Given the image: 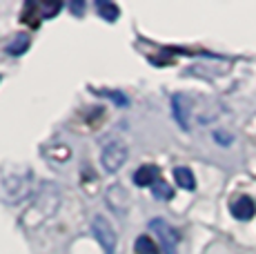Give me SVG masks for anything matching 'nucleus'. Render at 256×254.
I'll list each match as a JSON object with an SVG mask.
<instances>
[{"label": "nucleus", "instance_id": "obj_1", "mask_svg": "<svg viewBox=\"0 0 256 254\" xmlns=\"http://www.w3.org/2000/svg\"><path fill=\"white\" fill-rule=\"evenodd\" d=\"M58 205H60V192L56 185H45L40 192L36 194V198L27 208V212L20 216V226L27 232H34L40 226H45L49 218L56 214Z\"/></svg>", "mask_w": 256, "mask_h": 254}, {"label": "nucleus", "instance_id": "obj_11", "mask_svg": "<svg viewBox=\"0 0 256 254\" xmlns=\"http://www.w3.org/2000/svg\"><path fill=\"white\" fill-rule=\"evenodd\" d=\"M134 250H136V254H158V248H156V243L152 241L150 236H145V234L136 238Z\"/></svg>", "mask_w": 256, "mask_h": 254}, {"label": "nucleus", "instance_id": "obj_3", "mask_svg": "<svg viewBox=\"0 0 256 254\" xmlns=\"http://www.w3.org/2000/svg\"><path fill=\"white\" fill-rule=\"evenodd\" d=\"M92 232H94V236H96V241L102 246L105 254H114L116 252L118 236H116L114 228H112V223L107 221L102 214H98V216L92 218Z\"/></svg>", "mask_w": 256, "mask_h": 254}, {"label": "nucleus", "instance_id": "obj_4", "mask_svg": "<svg viewBox=\"0 0 256 254\" xmlns=\"http://www.w3.org/2000/svg\"><path fill=\"white\" fill-rule=\"evenodd\" d=\"M32 180H34V174L29 172L27 168H24L22 174L4 178V192L9 194V201H14V203L22 201V198L29 194V190H32Z\"/></svg>", "mask_w": 256, "mask_h": 254}, {"label": "nucleus", "instance_id": "obj_5", "mask_svg": "<svg viewBox=\"0 0 256 254\" xmlns=\"http://www.w3.org/2000/svg\"><path fill=\"white\" fill-rule=\"evenodd\" d=\"M105 203L107 208L112 210L114 214L118 216H125L127 212H130L132 208V198H130V192H127L122 185H110V188L105 190Z\"/></svg>", "mask_w": 256, "mask_h": 254}, {"label": "nucleus", "instance_id": "obj_7", "mask_svg": "<svg viewBox=\"0 0 256 254\" xmlns=\"http://www.w3.org/2000/svg\"><path fill=\"white\" fill-rule=\"evenodd\" d=\"M232 214L238 221H250V218H254L256 214V203L252 201L250 196H238L234 198L232 203Z\"/></svg>", "mask_w": 256, "mask_h": 254}, {"label": "nucleus", "instance_id": "obj_12", "mask_svg": "<svg viewBox=\"0 0 256 254\" xmlns=\"http://www.w3.org/2000/svg\"><path fill=\"white\" fill-rule=\"evenodd\" d=\"M96 9H98V14H100L105 20H110V22H114L118 18V14H120V9H118L114 2H98Z\"/></svg>", "mask_w": 256, "mask_h": 254}, {"label": "nucleus", "instance_id": "obj_9", "mask_svg": "<svg viewBox=\"0 0 256 254\" xmlns=\"http://www.w3.org/2000/svg\"><path fill=\"white\" fill-rule=\"evenodd\" d=\"M42 154L49 156V160H54V163H56V165H62V163H67V160H70L72 150L67 148V145L52 143V145H49V148L42 150Z\"/></svg>", "mask_w": 256, "mask_h": 254}, {"label": "nucleus", "instance_id": "obj_15", "mask_svg": "<svg viewBox=\"0 0 256 254\" xmlns=\"http://www.w3.org/2000/svg\"><path fill=\"white\" fill-rule=\"evenodd\" d=\"M27 45H29V38L24 36V34H18L16 42H12V45H9V54H14V56H20V54L27 50Z\"/></svg>", "mask_w": 256, "mask_h": 254}, {"label": "nucleus", "instance_id": "obj_8", "mask_svg": "<svg viewBox=\"0 0 256 254\" xmlns=\"http://www.w3.org/2000/svg\"><path fill=\"white\" fill-rule=\"evenodd\" d=\"M158 178H160V170L156 168V165H140L134 172V183L138 185V188H150V185H154Z\"/></svg>", "mask_w": 256, "mask_h": 254}, {"label": "nucleus", "instance_id": "obj_10", "mask_svg": "<svg viewBox=\"0 0 256 254\" xmlns=\"http://www.w3.org/2000/svg\"><path fill=\"white\" fill-rule=\"evenodd\" d=\"M174 180H176V183H178L183 190H194V188H196L194 174H192V170H187V168H176V170H174Z\"/></svg>", "mask_w": 256, "mask_h": 254}, {"label": "nucleus", "instance_id": "obj_6", "mask_svg": "<svg viewBox=\"0 0 256 254\" xmlns=\"http://www.w3.org/2000/svg\"><path fill=\"white\" fill-rule=\"evenodd\" d=\"M150 228L154 230L156 236H158L163 252L165 254H176V248H178V234H176V230L172 228L167 221H163V218H154V221L150 223Z\"/></svg>", "mask_w": 256, "mask_h": 254}, {"label": "nucleus", "instance_id": "obj_14", "mask_svg": "<svg viewBox=\"0 0 256 254\" xmlns=\"http://www.w3.org/2000/svg\"><path fill=\"white\" fill-rule=\"evenodd\" d=\"M152 188H154V196L160 198V201H167V198H172V188L165 183L163 178H158L154 185H152Z\"/></svg>", "mask_w": 256, "mask_h": 254}, {"label": "nucleus", "instance_id": "obj_13", "mask_svg": "<svg viewBox=\"0 0 256 254\" xmlns=\"http://www.w3.org/2000/svg\"><path fill=\"white\" fill-rule=\"evenodd\" d=\"M38 4H34V2H27L24 4V12H22V22L24 25H32V27H36L38 25Z\"/></svg>", "mask_w": 256, "mask_h": 254}, {"label": "nucleus", "instance_id": "obj_2", "mask_svg": "<svg viewBox=\"0 0 256 254\" xmlns=\"http://www.w3.org/2000/svg\"><path fill=\"white\" fill-rule=\"evenodd\" d=\"M127 156H130L127 145L120 143V140H112V143H107L105 148H102L100 165H102V170H105V172L114 174V172H118V170L127 163Z\"/></svg>", "mask_w": 256, "mask_h": 254}]
</instances>
